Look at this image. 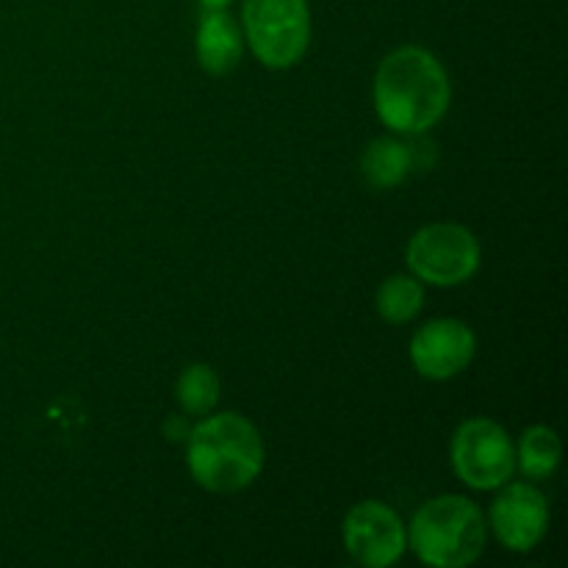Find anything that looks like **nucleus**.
<instances>
[{
	"label": "nucleus",
	"mask_w": 568,
	"mask_h": 568,
	"mask_svg": "<svg viewBox=\"0 0 568 568\" xmlns=\"http://www.w3.org/2000/svg\"><path fill=\"white\" fill-rule=\"evenodd\" d=\"M242 33L261 64L288 70L311 44L308 0H244Z\"/></svg>",
	"instance_id": "obj_4"
},
{
	"label": "nucleus",
	"mask_w": 568,
	"mask_h": 568,
	"mask_svg": "<svg viewBox=\"0 0 568 568\" xmlns=\"http://www.w3.org/2000/svg\"><path fill=\"white\" fill-rule=\"evenodd\" d=\"M233 0H200V6H209V9H227Z\"/></svg>",
	"instance_id": "obj_16"
},
{
	"label": "nucleus",
	"mask_w": 568,
	"mask_h": 568,
	"mask_svg": "<svg viewBox=\"0 0 568 568\" xmlns=\"http://www.w3.org/2000/svg\"><path fill=\"white\" fill-rule=\"evenodd\" d=\"M186 466L205 491H244L264 469V438L247 416L205 414L186 436Z\"/></svg>",
	"instance_id": "obj_2"
},
{
	"label": "nucleus",
	"mask_w": 568,
	"mask_h": 568,
	"mask_svg": "<svg viewBox=\"0 0 568 568\" xmlns=\"http://www.w3.org/2000/svg\"><path fill=\"white\" fill-rule=\"evenodd\" d=\"M344 549L355 564L366 568L394 566L408 549V527L397 510L377 499L353 505L344 516Z\"/></svg>",
	"instance_id": "obj_7"
},
{
	"label": "nucleus",
	"mask_w": 568,
	"mask_h": 568,
	"mask_svg": "<svg viewBox=\"0 0 568 568\" xmlns=\"http://www.w3.org/2000/svg\"><path fill=\"white\" fill-rule=\"evenodd\" d=\"M178 405L186 416H205L220 403V377L209 364H192L181 372L175 386Z\"/></svg>",
	"instance_id": "obj_14"
},
{
	"label": "nucleus",
	"mask_w": 568,
	"mask_h": 568,
	"mask_svg": "<svg viewBox=\"0 0 568 568\" xmlns=\"http://www.w3.org/2000/svg\"><path fill=\"white\" fill-rule=\"evenodd\" d=\"M449 460L460 480L475 491H497L514 477L516 447L494 419H469L449 442Z\"/></svg>",
	"instance_id": "obj_6"
},
{
	"label": "nucleus",
	"mask_w": 568,
	"mask_h": 568,
	"mask_svg": "<svg viewBox=\"0 0 568 568\" xmlns=\"http://www.w3.org/2000/svg\"><path fill=\"white\" fill-rule=\"evenodd\" d=\"M375 111L392 133L419 136L444 120L453 87L442 61L419 44L392 50L375 72Z\"/></svg>",
	"instance_id": "obj_1"
},
{
	"label": "nucleus",
	"mask_w": 568,
	"mask_h": 568,
	"mask_svg": "<svg viewBox=\"0 0 568 568\" xmlns=\"http://www.w3.org/2000/svg\"><path fill=\"white\" fill-rule=\"evenodd\" d=\"M410 166H414V153L408 144H403L394 136L375 139L366 144L364 155H361V172H364L366 183L375 189H394L408 178Z\"/></svg>",
	"instance_id": "obj_11"
},
{
	"label": "nucleus",
	"mask_w": 568,
	"mask_h": 568,
	"mask_svg": "<svg viewBox=\"0 0 568 568\" xmlns=\"http://www.w3.org/2000/svg\"><path fill=\"white\" fill-rule=\"evenodd\" d=\"M189 430H192V425H189L186 422V414L183 416H172V419H166V425H164V433H166V438H172V442H186V436H189Z\"/></svg>",
	"instance_id": "obj_15"
},
{
	"label": "nucleus",
	"mask_w": 568,
	"mask_h": 568,
	"mask_svg": "<svg viewBox=\"0 0 568 568\" xmlns=\"http://www.w3.org/2000/svg\"><path fill=\"white\" fill-rule=\"evenodd\" d=\"M560 455H564V447H560L558 433L547 425H532L519 438L516 469L530 480H547L560 466Z\"/></svg>",
	"instance_id": "obj_12"
},
{
	"label": "nucleus",
	"mask_w": 568,
	"mask_h": 568,
	"mask_svg": "<svg viewBox=\"0 0 568 568\" xmlns=\"http://www.w3.org/2000/svg\"><path fill=\"white\" fill-rule=\"evenodd\" d=\"M410 275L430 286H460L480 270V242L458 222H433L419 227L405 247Z\"/></svg>",
	"instance_id": "obj_5"
},
{
	"label": "nucleus",
	"mask_w": 568,
	"mask_h": 568,
	"mask_svg": "<svg viewBox=\"0 0 568 568\" xmlns=\"http://www.w3.org/2000/svg\"><path fill=\"white\" fill-rule=\"evenodd\" d=\"M494 536L510 552H530L549 530L547 497L530 483H505L491 503Z\"/></svg>",
	"instance_id": "obj_9"
},
{
	"label": "nucleus",
	"mask_w": 568,
	"mask_h": 568,
	"mask_svg": "<svg viewBox=\"0 0 568 568\" xmlns=\"http://www.w3.org/2000/svg\"><path fill=\"white\" fill-rule=\"evenodd\" d=\"M477 338L466 322H425L410 338V364L427 381H449L475 361Z\"/></svg>",
	"instance_id": "obj_8"
},
{
	"label": "nucleus",
	"mask_w": 568,
	"mask_h": 568,
	"mask_svg": "<svg viewBox=\"0 0 568 568\" xmlns=\"http://www.w3.org/2000/svg\"><path fill=\"white\" fill-rule=\"evenodd\" d=\"M486 516L460 494L427 499L408 527V547L433 568H464L486 549Z\"/></svg>",
	"instance_id": "obj_3"
},
{
	"label": "nucleus",
	"mask_w": 568,
	"mask_h": 568,
	"mask_svg": "<svg viewBox=\"0 0 568 568\" xmlns=\"http://www.w3.org/2000/svg\"><path fill=\"white\" fill-rule=\"evenodd\" d=\"M375 305L383 322H388V325H405L425 305V288H422L419 277L414 275L386 277L381 283V288H377Z\"/></svg>",
	"instance_id": "obj_13"
},
{
	"label": "nucleus",
	"mask_w": 568,
	"mask_h": 568,
	"mask_svg": "<svg viewBox=\"0 0 568 568\" xmlns=\"http://www.w3.org/2000/svg\"><path fill=\"white\" fill-rule=\"evenodd\" d=\"M197 61L209 75H227L236 70L244 53V33L236 17L227 9H209L203 6V14L197 22V37H194Z\"/></svg>",
	"instance_id": "obj_10"
}]
</instances>
